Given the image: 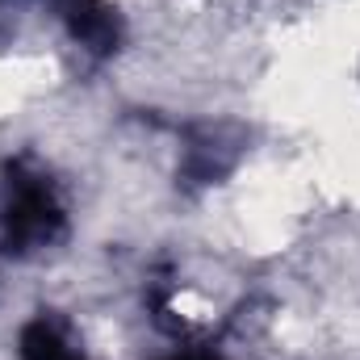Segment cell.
<instances>
[{
    "label": "cell",
    "instance_id": "cell-2",
    "mask_svg": "<svg viewBox=\"0 0 360 360\" xmlns=\"http://www.w3.org/2000/svg\"><path fill=\"white\" fill-rule=\"evenodd\" d=\"M63 17H68L72 34L89 51L105 55V51L117 46V17H113V8H105L96 0H63Z\"/></svg>",
    "mask_w": 360,
    "mask_h": 360
},
{
    "label": "cell",
    "instance_id": "cell-1",
    "mask_svg": "<svg viewBox=\"0 0 360 360\" xmlns=\"http://www.w3.org/2000/svg\"><path fill=\"white\" fill-rule=\"evenodd\" d=\"M63 226V205L51 188V180L25 172L21 164L8 168V180L0 188V252L30 256L46 248Z\"/></svg>",
    "mask_w": 360,
    "mask_h": 360
},
{
    "label": "cell",
    "instance_id": "cell-3",
    "mask_svg": "<svg viewBox=\"0 0 360 360\" xmlns=\"http://www.w3.org/2000/svg\"><path fill=\"white\" fill-rule=\"evenodd\" d=\"M21 356L25 360H84L72 344H68V335H63L55 323H46V319H38V323L25 327V335H21Z\"/></svg>",
    "mask_w": 360,
    "mask_h": 360
}]
</instances>
